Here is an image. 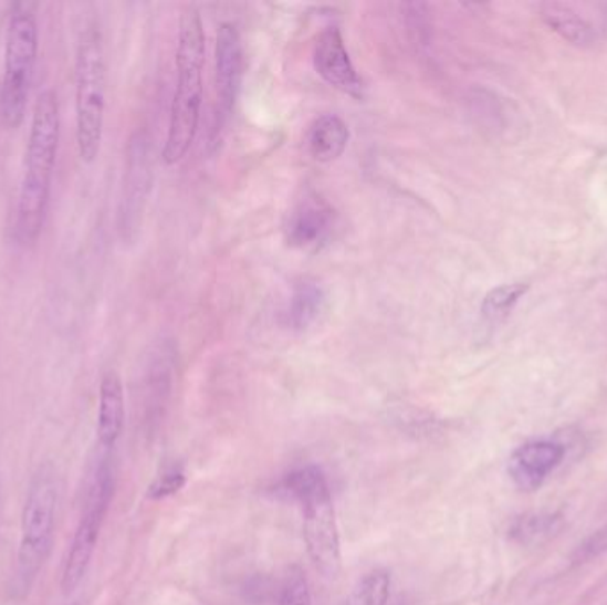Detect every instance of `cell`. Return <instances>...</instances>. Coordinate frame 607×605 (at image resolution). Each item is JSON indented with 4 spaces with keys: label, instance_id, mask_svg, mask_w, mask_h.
Wrapping results in <instances>:
<instances>
[{
    "label": "cell",
    "instance_id": "cell-1",
    "mask_svg": "<svg viewBox=\"0 0 607 605\" xmlns=\"http://www.w3.org/2000/svg\"><path fill=\"white\" fill-rule=\"evenodd\" d=\"M61 116L54 91L45 90L38 95L32 113L25 167L20 185L17 207V237L23 246H32L40 238L49 210L50 189L57 157Z\"/></svg>",
    "mask_w": 607,
    "mask_h": 605
},
{
    "label": "cell",
    "instance_id": "cell-2",
    "mask_svg": "<svg viewBox=\"0 0 607 605\" xmlns=\"http://www.w3.org/2000/svg\"><path fill=\"white\" fill-rule=\"evenodd\" d=\"M205 29L199 11L187 8L181 13L178 52H176L175 96L167 128L163 158L167 166H175L189 153L198 134L202 104V67H205Z\"/></svg>",
    "mask_w": 607,
    "mask_h": 605
},
{
    "label": "cell",
    "instance_id": "cell-3",
    "mask_svg": "<svg viewBox=\"0 0 607 605\" xmlns=\"http://www.w3.org/2000/svg\"><path fill=\"white\" fill-rule=\"evenodd\" d=\"M61 481L54 463L43 462L29 481L22 511V534L14 566L13 593L25 596L49 560L55 536Z\"/></svg>",
    "mask_w": 607,
    "mask_h": 605
},
{
    "label": "cell",
    "instance_id": "cell-4",
    "mask_svg": "<svg viewBox=\"0 0 607 605\" xmlns=\"http://www.w3.org/2000/svg\"><path fill=\"white\" fill-rule=\"evenodd\" d=\"M281 490L301 504L311 563L316 572L334 581L342 574V540L324 471L316 466L302 467L284 478Z\"/></svg>",
    "mask_w": 607,
    "mask_h": 605
},
{
    "label": "cell",
    "instance_id": "cell-5",
    "mask_svg": "<svg viewBox=\"0 0 607 605\" xmlns=\"http://www.w3.org/2000/svg\"><path fill=\"white\" fill-rule=\"evenodd\" d=\"M117 469L114 451L98 448L95 460L91 462L82 502L81 519L72 545L64 561L61 590L64 595L75 592L86 577L91 560L95 554L100 531L104 528L108 508L116 493Z\"/></svg>",
    "mask_w": 607,
    "mask_h": 605
},
{
    "label": "cell",
    "instance_id": "cell-6",
    "mask_svg": "<svg viewBox=\"0 0 607 605\" xmlns=\"http://www.w3.org/2000/svg\"><path fill=\"white\" fill-rule=\"evenodd\" d=\"M36 58V6L17 2L6 32L4 76L0 85V117L13 131L25 117Z\"/></svg>",
    "mask_w": 607,
    "mask_h": 605
},
{
    "label": "cell",
    "instance_id": "cell-7",
    "mask_svg": "<svg viewBox=\"0 0 607 605\" xmlns=\"http://www.w3.org/2000/svg\"><path fill=\"white\" fill-rule=\"evenodd\" d=\"M75 108H77V149L82 161L98 157L104 139L105 58L102 34L87 28L79 40L75 59Z\"/></svg>",
    "mask_w": 607,
    "mask_h": 605
},
{
    "label": "cell",
    "instance_id": "cell-8",
    "mask_svg": "<svg viewBox=\"0 0 607 605\" xmlns=\"http://www.w3.org/2000/svg\"><path fill=\"white\" fill-rule=\"evenodd\" d=\"M154 185L151 144L145 132H135L126 146L125 178L119 202V233L125 242H134L145 219L146 205Z\"/></svg>",
    "mask_w": 607,
    "mask_h": 605
},
{
    "label": "cell",
    "instance_id": "cell-9",
    "mask_svg": "<svg viewBox=\"0 0 607 605\" xmlns=\"http://www.w3.org/2000/svg\"><path fill=\"white\" fill-rule=\"evenodd\" d=\"M243 76V49L239 29L224 22L217 32L216 46V111L212 131L219 134L233 113Z\"/></svg>",
    "mask_w": 607,
    "mask_h": 605
},
{
    "label": "cell",
    "instance_id": "cell-10",
    "mask_svg": "<svg viewBox=\"0 0 607 605\" xmlns=\"http://www.w3.org/2000/svg\"><path fill=\"white\" fill-rule=\"evenodd\" d=\"M334 228L336 211L322 196L310 190L290 210L284 238L293 249L320 251L333 237Z\"/></svg>",
    "mask_w": 607,
    "mask_h": 605
},
{
    "label": "cell",
    "instance_id": "cell-11",
    "mask_svg": "<svg viewBox=\"0 0 607 605\" xmlns=\"http://www.w3.org/2000/svg\"><path fill=\"white\" fill-rule=\"evenodd\" d=\"M313 63L316 73L334 90L342 91L352 98L363 100L365 84L352 63L342 31L327 28L316 38Z\"/></svg>",
    "mask_w": 607,
    "mask_h": 605
},
{
    "label": "cell",
    "instance_id": "cell-12",
    "mask_svg": "<svg viewBox=\"0 0 607 605\" xmlns=\"http://www.w3.org/2000/svg\"><path fill=\"white\" fill-rule=\"evenodd\" d=\"M563 457H565V449L556 442L540 440V442L521 446L510 458V478L519 489L531 492L538 489L545 476L562 463Z\"/></svg>",
    "mask_w": 607,
    "mask_h": 605
},
{
    "label": "cell",
    "instance_id": "cell-13",
    "mask_svg": "<svg viewBox=\"0 0 607 605\" xmlns=\"http://www.w3.org/2000/svg\"><path fill=\"white\" fill-rule=\"evenodd\" d=\"M172 377H175V348L171 343H164L155 351L146 373L145 421L149 428H157L166 413L167 401L172 390Z\"/></svg>",
    "mask_w": 607,
    "mask_h": 605
},
{
    "label": "cell",
    "instance_id": "cell-14",
    "mask_svg": "<svg viewBox=\"0 0 607 605\" xmlns=\"http://www.w3.org/2000/svg\"><path fill=\"white\" fill-rule=\"evenodd\" d=\"M125 426V393L122 378L114 369L105 373L100 384L96 446L114 451Z\"/></svg>",
    "mask_w": 607,
    "mask_h": 605
},
{
    "label": "cell",
    "instance_id": "cell-15",
    "mask_svg": "<svg viewBox=\"0 0 607 605\" xmlns=\"http://www.w3.org/2000/svg\"><path fill=\"white\" fill-rule=\"evenodd\" d=\"M348 139H350V131L347 123L336 114H324L316 117L307 128V153L320 164H331L345 153Z\"/></svg>",
    "mask_w": 607,
    "mask_h": 605
},
{
    "label": "cell",
    "instance_id": "cell-16",
    "mask_svg": "<svg viewBox=\"0 0 607 605\" xmlns=\"http://www.w3.org/2000/svg\"><path fill=\"white\" fill-rule=\"evenodd\" d=\"M324 307L325 290L322 284L311 281V279L299 281L293 286L289 307H286V325L292 331H306L318 320Z\"/></svg>",
    "mask_w": 607,
    "mask_h": 605
},
{
    "label": "cell",
    "instance_id": "cell-17",
    "mask_svg": "<svg viewBox=\"0 0 607 605\" xmlns=\"http://www.w3.org/2000/svg\"><path fill=\"white\" fill-rule=\"evenodd\" d=\"M542 19L554 32H558L559 36L572 43V45H594V29L568 6L556 4V2L544 4L542 6Z\"/></svg>",
    "mask_w": 607,
    "mask_h": 605
},
{
    "label": "cell",
    "instance_id": "cell-18",
    "mask_svg": "<svg viewBox=\"0 0 607 605\" xmlns=\"http://www.w3.org/2000/svg\"><path fill=\"white\" fill-rule=\"evenodd\" d=\"M391 593V572L383 566L369 570L354 584L345 605H387Z\"/></svg>",
    "mask_w": 607,
    "mask_h": 605
},
{
    "label": "cell",
    "instance_id": "cell-19",
    "mask_svg": "<svg viewBox=\"0 0 607 605\" xmlns=\"http://www.w3.org/2000/svg\"><path fill=\"white\" fill-rule=\"evenodd\" d=\"M530 286L522 283L503 284L486 293L483 299L482 314L489 322H500L515 307Z\"/></svg>",
    "mask_w": 607,
    "mask_h": 605
},
{
    "label": "cell",
    "instance_id": "cell-20",
    "mask_svg": "<svg viewBox=\"0 0 607 605\" xmlns=\"http://www.w3.org/2000/svg\"><path fill=\"white\" fill-rule=\"evenodd\" d=\"M187 484V474L181 463H171L164 467L163 472L155 478L154 483L149 484L148 498L151 501H163L180 492Z\"/></svg>",
    "mask_w": 607,
    "mask_h": 605
},
{
    "label": "cell",
    "instance_id": "cell-21",
    "mask_svg": "<svg viewBox=\"0 0 607 605\" xmlns=\"http://www.w3.org/2000/svg\"><path fill=\"white\" fill-rule=\"evenodd\" d=\"M280 605H313L310 583L299 566L290 570L281 592Z\"/></svg>",
    "mask_w": 607,
    "mask_h": 605
},
{
    "label": "cell",
    "instance_id": "cell-22",
    "mask_svg": "<svg viewBox=\"0 0 607 605\" xmlns=\"http://www.w3.org/2000/svg\"><path fill=\"white\" fill-rule=\"evenodd\" d=\"M554 519L551 521V517H533V519H524L521 524L517 525L515 534L521 536L522 542H530L531 539L535 540L540 534L551 533Z\"/></svg>",
    "mask_w": 607,
    "mask_h": 605
},
{
    "label": "cell",
    "instance_id": "cell-23",
    "mask_svg": "<svg viewBox=\"0 0 607 605\" xmlns=\"http://www.w3.org/2000/svg\"><path fill=\"white\" fill-rule=\"evenodd\" d=\"M0 501H2V481H0Z\"/></svg>",
    "mask_w": 607,
    "mask_h": 605
}]
</instances>
